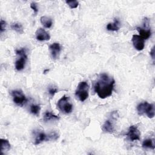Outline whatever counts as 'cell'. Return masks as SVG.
<instances>
[{
    "label": "cell",
    "mask_w": 155,
    "mask_h": 155,
    "mask_svg": "<svg viewBox=\"0 0 155 155\" xmlns=\"http://www.w3.org/2000/svg\"><path fill=\"white\" fill-rule=\"evenodd\" d=\"M115 81L105 73L101 74L94 85V90L101 99H105L112 94Z\"/></svg>",
    "instance_id": "obj_1"
},
{
    "label": "cell",
    "mask_w": 155,
    "mask_h": 155,
    "mask_svg": "<svg viewBox=\"0 0 155 155\" xmlns=\"http://www.w3.org/2000/svg\"><path fill=\"white\" fill-rule=\"evenodd\" d=\"M138 114L142 116L145 114L149 118H153L154 116V105L153 104H149L147 102L139 104L137 106Z\"/></svg>",
    "instance_id": "obj_2"
},
{
    "label": "cell",
    "mask_w": 155,
    "mask_h": 155,
    "mask_svg": "<svg viewBox=\"0 0 155 155\" xmlns=\"http://www.w3.org/2000/svg\"><path fill=\"white\" fill-rule=\"evenodd\" d=\"M89 85L86 81L80 82L75 91L76 96L81 102H84L88 97Z\"/></svg>",
    "instance_id": "obj_3"
},
{
    "label": "cell",
    "mask_w": 155,
    "mask_h": 155,
    "mask_svg": "<svg viewBox=\"0 0 155 155\" xmlns=\"http://www.w3.org/2000/svg\"><path fill=\"white\" fill-rule=\"evenodd\" d=\"M57 107L64 114H70L73 111V105L70 102V99L66 95L63 96L58 101Z\"/></svg>",
    "instance_id": "obj_4"
},
{
    "label": "cell",
    "mask_w": 155,
    "mask_h": 155,
    "mask_svg": "<svg viewBox=\"0 0 155 155\" xmlns=\"http://www.w3.org/2000/svg\"><path fill=\"white\" fill-rule=\"evenodd\" d=\"M59 138V134L56 132H52L49 134H47L44 132H38L35 134V145H39L44 141L50 140H57Z\"/></svg>",
    "instance_id": "obj_5"
},
{
    "label": "cell",
    "mask_w": 155,
    "mask_h": 155,
    "mask_svg": "<svg viewBox=\"0 0 155 155\" xmlns=\"http://www.w3.org/2000/svg\"><path fill=\"white\" fill-rule=\"evenodd\" d=\"M16 54L19 56L20 58L15 62V68L18 71H21L24 68L27 59L26 50L24 48L16 50Z\"/></svg>",
    "instance_id": "obj_6"
},
{
    "label": "cell",
    "mask_w": 155,
    "mask_h": 155,
    "mask_svg": "<svg viewBox=\"0 0 155 155\" xmlns=\"http://www.w3.org/2000/svg\"><path fill=\"white\" fill-rule=\"evenodd\" d=\"M11 95L14 103L19 107L23 106L27 101V99L21 90H12L11 91Z\"/></svg>",
    "instance_id": "obj_7"
},
{
    "label": "cell",
    "mask_w": 155,
    "mask_h": 155,
    "mask_svg": "<svg viewBox=\"0 0 155 155\" xmlns=\"http://www.w3.org/2000/svg\"><path fill=\"white\" fill-rule=\"evenodd\" d=\"M126 135L130 141L133 142L140 139V133L136 125H131Z\"/></svg>",
    "instance_id": "obj_8"
},
{
    "label": "cell",
    "mask_w": 155,
    "mask_h": 155,
    "mask_svg": "<svg viewBox=\"0 0 155 155\" xmlns=\"http://www.w3.org/2000/svg\"><path fill=\"white\" fill-rule=\"evenodd\" d=\"M131 40L134 47L137 50L141 51L143 50L145 47V40L140 36L133 35Z\"/></svg>",
    "instance_id": "obj_9"
},
{
    "label": "cell",
    "mask_w": 155,
    "mask_h": 155,
    "mask_svg": "<svg viewBox=\"0 0 155 155\" xmlns=\"http://www.w3.org/2000/svg\"><path fill=\"white\" fill-rule=\"evenodd\" d=\"M36 38L39 41H48L50 39V36L44 28H39L36 31Z\"/></svg>",
    "instance_id": "obj_10"
},
{
    "label": "cell",
    "mask_w": 155,
    "mask_h": 155,
    "mask_svg": "<svg viewBox=\"0 0 155 155\" xmlns=\"http://www.w3.org/2000/svg\"><path fill=\"white\" fill-rule=\"evenodd\" d=\"M51 51V55L53 59H55L59 57L60 52L61 51V47L58 42H54L49 47Z\"/></svg>",
    "instance_id": "obj_11"
},
{
    "label": "cell",
    "mask_w": 155,
    "mask_h": 155,
    "mask_svg": "<svg viewBox=\"0 0 155 155\" xmlns=\"http://www.w3.org/2000/svg\"><path fill=\"white\" fill-rule=\"evenodd\" d=\"M102 130L104 132L113 133L114 131V126L110 120H107L102 126Z\"/></svg>",
    "instance_id": "obj_12"
},
{
    "label": "cell",
    "mask_w": 155,
    "mask_h": 155,
    "mask_svg": "<svg viewBox=\"0 0 155 155\" xmlns=\"http://www.w3.org/2000/svg\"><path fill=\"white\" fill-rule=\"evenodd\" d=\"M120 22L117 19H114L113 22L108 23L107 25V29L108 31H117L119 30Z\"/></svg>",
    "instance_id": "obj_13"
},
{
    "label": "cell",
    "mask_w": 155,
    "mask_h": 155,
    "mask_svg": "<svg viewBox=\"0 0 155 155\" xmlns=\"http://www.w3.org/2000/svg\"><path fill=\"white\" fill-rule=\"evenodd\" d=\"M10 143L7 139H1V154H4L10 149Z\"/></svg>",
    "instance_id": "obj_14"
},
{
    "label": "cell",
    "mask_w": 155,
    "mask_h": 155,
    "mask_svg": "<svg viewBox=\"0 0 155 155\" xmlns=\"http://www.w3.org/2000/svg\"><path fill=\"white\" fill-rule=\"evenodd\" d=\"M40 21L41 24L43 25V26L47 28H50L53 24L52 19L50 17L46 16H41L40 18Z\"/></svg>",
    "instance_id": "obj_15"
},
{
    "label": "cell",
    "mask_w": 155,
    "mask_h": 155,
    "mask_svg": "<svg viewBox=\"0 0 155 155\" xmlns=\"http://www.w3.org/2000/svg\"><path fill=\"white\" fill-rule=\"evenodd\" d=\"M137 30L139 31L140 35L144 40L148 39L151 35V31L150 30L144 29L140 27H137Z\"/></svg>",
    "instance_id": "obj_16"
},
{
    "label": "cell",
    "mask_w": 155,
    "mask_h": 155,
    "mask_svg": "<svg viewBox=\"0 0 155 155\" xmlns=\"http://www.w3.org/2000/svg\"><path fill=\"white\" fill-rule=\"evenodd\" d=\"M142 146L143 148H149L151 150H154L155 143H154V139H145L142 142Z\"/></svg>",
    "instance_id": "obj_17"
},
{
    "label": "cell",
    "mask_w": 155,
    "mask_h": 155,
    "mask_svg": "<svg viewBox=\"0 0 155 155\" xmlns=\"http://www.w3.org/2000/svg\"><path fill=\"white\" fill-rule=\"evenodd\" d=\"M43 119H44V122H48L50 120H59V117L58 116L53 114L52 113H51L50 111H45L44 114Z\"/></svg>",
    "instance_id": "obj_18"
},
{
    "label": "cell",
    "mask_w": 155,
    "mask_h": 155,
    "mask_svg": "<svg viewBox=\"0 0 155 155\" xmlns=\"http://www.w3.org/2000/svg\"><path fill=\"white\" fill-rule=\"evenodd\" d=\"M11 28L16 32L21 34L24 32V28L22 25L19 22H13L11 24Z\"/></svg>",
    "instance_id": "obj_19"
},
{
    "label": "cell",
    "mask_w": 155,
    "mask_h": 155,
    "mask_svg": "<svg viewBox=\"0 0 155 155\" xmlns=\"http://www.w3.org/2000/svg\"><path fill=\"white\" fill-rule=\"evenodd\" d=\"M30 112L34 115L38 116L39 114L40 110H41V107L38 105H35V104H32L30 106Z\"/></svg>",
    "instance_id": "obj_20"
},
{
    "label": "cell",
    "mask_w": 155,
    "mask_h": 155,
    "mask_svg": "<svg viewBox=\"0 0 155 155\" xmlns=\"http://www.w3.org/2000/svg\"><path fill=\"white\" fill-rule=\"evenodd\" d=\"M65 2L71 8H76L79 5L78 1H66Z\"/></svg>",
    "instance_id": "obj_21"
},
{
    "label": "cell",
    "mask_w": 155,
    "mask_h": 155,
    "mask_svg": "<svg viewBox=\"0 0 155 155\" xmlns=\"http://www.w3.org/2000/svg\"><path fill=\"white\" fill-rule=\"evenodd\" d=\"M30 7H31V8L33 10L34 14L36 15L38 13V11H39L37 4H36V2H32L30 4Z\"/></svg>",
    "instance_id": "obj_22"
},
{
    "label": "cell",
    "mask_w": 155,
    "mask_h": 155,
    "mask_svg": "<svg viewBox=\"0 0 155 155\" xmlns=\"http://www.w3.org/2000/svg\"><path fill=\"white\" fill-rule=\"evenodd\" d=\"M6 26H7V23L5 21H4L3 19H1V22H0V31L1 33H2L6 28Z\"/></svg>",
    "instance_id": "obj_23"
},
{
    "label": "cell",
    "mask_w": 155,
    "mask_h": 155,
    "mask_svg": "<svg viewBox=\"0 0 155 155\" xmlns=\"http://www.w3.org/2000/svg\"><path fill=\"white\" fill-rule=\"evenodd\" d=\"M57 91H58V88L55 87H50L48 89V93L51 97L54 96V95L55 94V93H57Z\"/></svg>",
    "instance_id": "obj_24"
},
{
    "label": "cell",
    "mask_w": 155,
    "mask_h": 155,
    "mask_svg": "<svg viewBox=\"0 0 155 155\" xmlns=\"http://www.w3.org/2000/svg\"><path fill=\"white\" fill-rule=\"evenodd\" d=\"M150 53V56H151V58L154 60V47H153V48H151Z\"/></svg>",
    "instance_id": "obj_25"
}]
</instances>
